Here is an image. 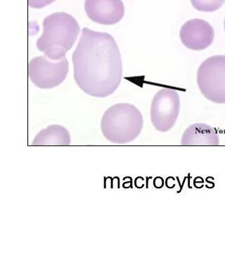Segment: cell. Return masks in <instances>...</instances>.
I'll return each instance as SVG.
<instances>
[{
    "instance_id": "obj_1",
    "label": "cell",
    "mask_w": 225,
    "mask_h": 253,
    "mask_svg": "<svg viewBox=\"0 0 225 253\" xmlns=\"http://www.w3.org/2000/svg\"><path fill=\"white\" fill-rule=\"evenodd\" d=\"M72 60L75 81L86 94L106 97L121 84V53L114 38L108 33L83 28Z\"/></svg>"
},
{
    "instance_id": "obj_2",
    "label": "cell",
    "mask_w": 225,
    "mask_h": 253,
    "mask_svg": "<svg viewBox=\"0 0 225 253\" xmlns=\"http://www.w3.org/2000/svg\"><path fill=\"white\" fill-rule=\"evenodd\" d=\"M76 18L64 12L54 13L43 21V33L37 47L52 61H59L72 48L79 35Z\"/></svg>"
},
{
    "instance_id": "obj_3",
    "label": "cell",
    "mask_w": 225,
    "mask_h": 253,
    "mask_svg": "<svg viewBox=\"0 0 225 253\" xmlns=\"http://www.w3.org/2000/svg\"><path fill=\"white\" fill-rule=\"evenodd\" d=\"M144 118L137 108L130 104L113 105L101 118V129L107 140L114 144H128L139 136Z\"/></svg>"
},
{
    "instance_id": "obj_4",
    "label": "cell",
    "mask_w": 225,
    "mask_h": 253,
    "mask_svg": "<svg viewBox=\"0 0 225 253\" xmlns=\"http://www.w3.org/2000/svg\"><path fill=\"white\" fill-rule=\"evenodd\" d=\"M197 84L205 98L216 104H225V56H211L201 63Z\"/></svg>"
},
{
    "instance_id": "obj_5",
    "label": "cell",
    "mask_w": 225,
    "mask_h": 253,
    "mask_svg": "<svg viewBox=\"0 0 225 253\" xmlns=\"http://www.w3.org/2000/svg\"><path fill=\"white\" fill-rule=\"evenodd\" d=\"M180 98L178 91L163 88L155 95L151 105L150 116L155 129L161 132L172 129L179 117Z\"/></svg>"
},
{
    "instance_id": "obj_6",
    "label": "cell",
    "mask_w": 225,
    "mask_h": 253,
    "mask_svg": "<svg viewBox=\"0 0 225 253\" xmlns=\"http://www.w3.org/2000/svg\"><path fill=\"white\" fill-rule=\"evenodd\" d=\"M68 71L66 56L59 61H52L46 56H38L28 65L30 79L41 89H51L60 85L66 79Z\"/></svg>"
},
{
    "instance_id": "obj_7",
    "label": "cell",
    "mask_w": 225,
    "mask_h": 253,
    "mask_svg": "<svg viewBox=\"0 0 225 253\" xmlns=\"http://www.w3.org/2000/svg\"><path fill=\"white\" fill-rule=\"evenodd\" d=\"M181 42L186 48L202 51L211 45L215 38L213 26L199 18L189 20L181 26L180 31Z\"/></svg>"
},
{
    "instance_id": "obj_8",
    "label": "cell",
    "mask_w": 225,
    "mask_h": 253,
    "mask_svg": "<svg viewBox=\"0 0 225 253\" xmlns=\"http://www.w3.org/2000/svg\"><path fill=\"white\" fill-rule=\"evenodd\" d=\"M85 10L90 19L102 25L116 24L125 14L122 0H86Z\"/></svg>"
},
{
    "instance_id": "obj_9",
    "label": "cell",
    "mask_w": 225,
    "mask_h": 253,
    "mask_svg": "<svg viewBox=\"0 0 225 253\" xmlns=\"http://www.w3.org/2000/svg\"><path fill=\"white\" fill-rule=\"evenodd\" d=\"M183 146H218L220 138L214 128L204 123L191 125L183 133Z\"/></svg>"
},
{
    "instance_id": "obj_10",
    "label": "cell",
    "mask_w": 225,
    "mask_h": 253,
    "mask_svg": "<svg viewBox=\"0 0 225 253\" xmlns=\"http://www.w3.org/2000/svg\"><path fill=\"white\" fill-rule=\"evenodd\" d=\"M71 134L64 126L52 125L37 134L32 145L34 146H69Z\"/></svg>"
},
{
    "instance_id": "obj_11",
    "label": "cell",
    "mask_w": 225,
    "mask_h": 253,
    "mask_svg": "<svg viewBox=\"0 0 225 253\" xmlns=\"http://www.w3.org/2000/svg\"><path fill=\"white\" fill-rule=\"evenodd\" d=\"M225 0H191L193 7L203 12H213L222 7Z\"/></svg>"
},
{
    "instance_id": "obj_12",
    "label": "cell",
    "mask_w": 225,
    "mask_h": 253,
    "mask_svg": "<svg viewBox=\"0 0 225 253\" xmlns=\"http://www.w3.org/2000/svg\"><path fill=\"white\" fill-rule=\"evenodd\" d=\"M55 0H28V6L35 9H41L51 3Z\"/></svg>"
},
{
    "instance_id": "obj_13",
    "label": "cell",
    "mask_w": 225,
    "mask_h": 253,
    "mask_svg": "<svg viewBox=\"0 0 225 253\" xmlns=\"http://www.w3.org/2000/svg\"><path fill=\"white\" fill-rule=\"evenodd\" d=\"M224 27H225V22H224Z\"/></svg>"
}]
</instances>
